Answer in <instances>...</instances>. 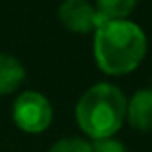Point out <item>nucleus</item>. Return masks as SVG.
Listing matches in <instances>:
<instances>
[{
	"label": "nucleus",
	"instance_id": "f03ea898",
	"mask_svg": "<svg viewBox=\"0 0 152 152\" xmlns=\"http://www.w3.org/2000/svg\"><path fill=\"white\" fill-rule=\"evenodd\" d=\"M127 98L123 91L110 83H98L83 93L75 106V119L81 131L93 141L110 139L121 129Z\"/></svg>",
	"mask_w": 152,
	"mask_h": 152
},
{
	"label": "nucleus",
	"instance_id": "20e7f679",
	"mask_svg": "<svg viewBox=\"0 0 152 152\" xmlns=\"http://www.w3.org/2000/svg\"><path fill=\"white\" fill-rule=\"evenodd\" d=\"M58 19L73 33H89L100 25L98 14L89 0H64L58 8Z\"/></svg>",
	"mask_w": 152,
	"mask_h": 152
},
{
	"label": "nucleus",
	"instance_id": "423d86ee",
	"mask_svg": "<svg viewBox=\"0 0 152 152\" xmlns=\"http://www.w3.org/2000/svg\"><path fill=\"white\" fill-rule=\"evenodd\" d=\"M25 79V67L15 56L0 52V96L19 89Z\"/></svg>",
	"mask_w": 152,
	"mask_h": 152
},
{
	"label": "nucleus",
	"instance_id": "1a4fd4ad",
	"mask_svg": "<svg viewBox=\"0 0 152 152\" xmlns=\"http://www.w3.org/2000/svg\"><path fill=\"white\" fill-rule=\"evenodd\" d=\"M93 152H127V148L123 146V142H119L118 139L110 137V139H98V141L91 142Z\"/></svg>",
	"mask_w": 152,
	"mask_h": 152
},
{
	"label": "nucleus",
	"instance_id": "7ed1b4c3",
	"mask_svg": "<svg viewBox=\"0 0 152 152\" xmlns=\"http://www.w3.org/2000/svg\"><path fill=\"white\" fill-rule=\"evenodd\" d=\"M12 118L15 125L25 133H42L52 123V106L42 93L25 91L15 98Z\"/></svg>",
	"mask_w": 152,
	"mask_h": 152
},
{
	"label": "nucleus",
	"instance_id": "0eeeda50",
	"mask_svg": "<svg viewBox=\"0 0 152 152\" xmlns=\"http://www.w3.org/2000/svg\"><path fill=\"white\" fill-rule=\"evenodd\" d=\"M139 0H96L94 10L98 14L100 23L104 21H119L125 19L135 10Z\"/></svg>",
	"mask_w": 152,
	"mask_h": 152
},
{
	"label": "nucleus",
	"instance_id": "f257e3e1",
	"mask_svg": "<svg viewBox=\"0 0 152 152\" xmlns=\"http://www.w3.org/2000/svg\"><path fill=\"white\" fill-rule=\"evenodd\" d=\"M94 31V62L98 69L108 75H125L141 66L148 46L141 25L119 19L104 21Z\"/></svg>",
	"mask_w": 152,
	"mask_h": 152
},
{
	"label": "nucleus",
	"instance_id": "6e6552de",
	"mask_svg": "<svg viewBox=\"0 0 152 152\" xmlns=\"http://www.w3.org/2000/svg\"><path fill=\"white\" fill-rule=\"evenodd\" d=\"M48 152H93V146L83 137H66L54 142Z\"/></svg>",
	"mask_w": 152,
	"mask_h": 152
},
{
	"label": "nucleus",
	"instance_id": "39448f33",
	"mask_svg": "<svg viewBox=\"0 0 152 152\" xmlns=\"http://www.w3.org/2000/svg\"><path fill=\"white\" fill-rule=\"evenodd\" d=\"M125 119L137 131H152V89H141L127 100Z\"/></svg>",
	"mask_w": 152,
	"mask_h": 152
}]
</instances>
